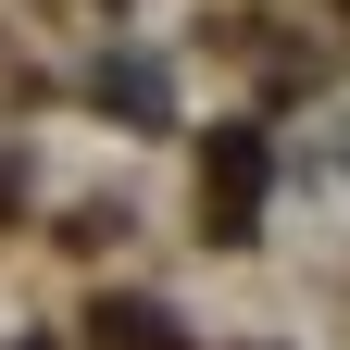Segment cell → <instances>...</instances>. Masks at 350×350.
<instances>
[{"instance_id": "1", "label": "cell", "mask_w": 350, "mask_h": 350, "mask_svg": "<svg viewBox=\"0 0 350 350\" xmlns=\"http://www.w3.org/2000/svg\"><path fill=\"white\" fill-rule=\"evenodd\" d=\"M200 213H213V238H250V213H262V138L250 125H226L200 150Z\"/></svg>"}, {"instance_id": "2", "label": "cell", "mask_w": 350, "mask_h": 350, "mask_svg": "<svg viewBox=\"0 0 350 350\" xmlns=\"http://www.w3.org/2000/svg\"><path fill=\"white\" fill-rule=\"evenodd\" d=\"M100 100L150 125V113H163V63H100Z\"/></svg>"}, {"instance_id": "3", "label": "cell", "mask_w": 350, "mask_h": 350, "mask_svg": "<svg viewBox=\"0 0 350 350\" xmlns=\"http://www.w3.org/2000/svg\"><path fill=\"white\" fill-rule=\"evenodd\" d=\"M100 338L113 350H175V325L150 313V300H100Z\"/></svg>"}, {"instance_id": "4", "label": "cell", "mask_w": 350, "mask_h": 350, "mask_svg": "<svg viewBox=\"0 0 350 350\" xmlns=\"http://www.w3.org/2000/svg\"><path fill=\"white\" fill-rule=\"evenodd\" d=\"M0 200H13V175H0Z\"/></svg>"}]
</instances>
